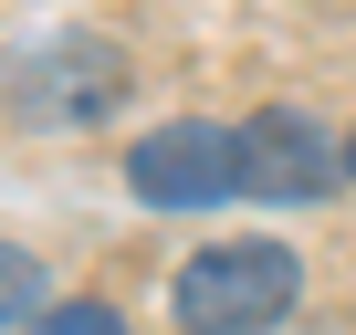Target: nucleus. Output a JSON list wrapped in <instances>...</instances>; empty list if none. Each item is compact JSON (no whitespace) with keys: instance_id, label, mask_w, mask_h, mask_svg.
<instances>
[{"instance_id":"1","label":"nucleus","mask_w":356,"mask_h":335,"mask_svg":"<svg viewBox=\"0 0 356 335\" xmlns=\"http://www.w3.org/2000/svg\"><path fill=\"white\" fill-rule=\"evenodd\" d=\"M293 293H304V262L283 241H210L178 262L168 314H178V335H262L293 314Z\"/></svg>"},{"instance_id":"2","label":"nucleus","mask_w":356,"mask_h":335,"mask_svg":"<svg viewBox=\"0 0 356 335\" xmlns=\"http://www.w3.org/2000/svg\"><path fill=\"white\" fill-rule=\"evenodd\" d=\"M126 189L147 210H220L252 189V157H241V126H210V115H168L126 147Z\"/></svg>"},{"instance_id":"3","label":"nucleus","mask_w":356,"mask_h":335,"mask_svg":"<svg viewBox=\"0 0 356 335\" xmlns=\"http://www.w3.org/2000/svg\"><path fill=\"white\" fill-rule=\"evenodd\" d=\"M126 95V53L95 32H42L11 53V115L22 126H95Z\"/></svg>"},{"instance_id":"4","label":"nucleus","mask_w":356,"mask_h":335,"mask_svg":"<svg viewBox=\"0 0 356 335\" xmlns=\"http://www.w3.org/2000/svg\"><path fill=\"white\" fill-rule=\"evenodd\" d=\"M241 157H252V189L262 199H325V189H346V136H325L304 105L241 115Z\"/></svg>"},{"instance_id":"5","label":"nucleus","mask_w":356,"mask_h":335,"mask_svg":"<svg viewBox=\"0 0 356 335\" xmlns=\"http://www.w3.org/2000/svg\"><path fill=\"white\" fill-rule=\"evenodd\" d=\"M32 335H126V314H115L105 293H53V314H42Z\"/></svg>"},{"instance_id":"6","label":"nucleus","mask_w":356,"mask_h":335,"mask_svg":"<svg viewBox=\"0 0 356 335\" xmlns=\"http://www.w3.org/2000/svg\"><path fill=\"white\" fill-rule=\"evenodd\" d=\"M346 189H356V126H346Z\"/></svg>"},{"instance_id":"7","label":"nucleus","mask_w":356,"mask_h":335,"mask_svg":"<svg viewBox=\"0 0 356 335\" xmlns=\"http://www.w3.org/2000/svg\"><path fill=\"white\" fill-rule=\"evenodd\" d=\"M0 252H11V241H0Z\"/></svg>"}]
</instances>
